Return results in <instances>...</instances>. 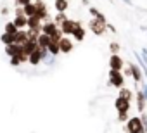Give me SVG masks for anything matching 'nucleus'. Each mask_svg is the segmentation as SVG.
<instances>
[{
	"label": "nucleus",
	"instance_id": "nucleus-1",
	"mask_svg": "<svg viewBox=\"0 0 147 133\" xmlns=\"http://www.w3.org/2000/svg\"><path fill=\"white\" fill-rule=\"evenodd\" d=\"M88 28H90V31H92L94 35L102 36V35H104V31H106V28H107L106 17H104V16H100V17H92V21H90Z\"/></svg>",
	"mask_w": 147,
	"mask_h": 133
},
{
	"label": "nucleus",
	"instance_id": "nucleus-2",
	"mask_svg": "<svg viewBox=\"0 0 147 133\" xmlns=\"http://www.w3.org/2000/svg\"><path fill=\"white\" fill-rule=\"evenodd\" d=\"M125 131L126 133H142L145 131L144 130V124H142V119L137 116V118H130L125 124Z\"/></svg>",
	"mask_w": 147,
	"mask_h": 133
},
{
	"label": "nucleus",
	"instance_id": "nucleus-3",
	"mask_svg": "<svg viewBox=\"0 0 147 133\" xmlns=\"http://www.w3.org/2000/svg\"><path fill=\"white\" fill-rule=\"evenodd\" d=\"M109 85L116 87V88H123L125 85V76L121 71H111L109 69Z\"/></svg>",
	"mask_w": 147,
	"mask_h": 133
},
{
	"label": "nucleus",
	"instance_id": "nucleus-4",
	"mask_svg": "<svg viewBox=\"0 0 147 133\" xmlns=\"http://www.w3.org/2000/svg\"><path fill=\"white\" fill-rule=\"evenodd\" d=\"M125 68V60L121 59L119 54H113L109 57V69L111 71H121Z\"/></svg>",
	"mask_w": 147,
	"mask_h": 133
},
{
	"label": "nucleus",
	"instance_id": "nucleus-5",
	"mask_svg": "<svg viewBox=\"0 0 147 133\" xmlns=\"http://www.w3.org/2000/svg\"><path fill=\"white\" fill-rule=\"evenodd\" d=\"M47 55V50H42V48H36L33 54H30V57H28V62L31 64V66H38L42 60H43V57Z\"/></svg>",
	"mask_w": 147,
	"mask_h": 133
},
{
	"label": "nucleus",
	"instance_id": "nucleus-6",
	"mask_svg": "<svg viewBox=\"0 0 147 133\" xmlns=\"http://www.w3.org/2000/svg\"><path fill=\"white\" fill-rule=\"evenodd\" d=\"M35 5H36V17L42 21H49L50 17H49V11H47V5L43 0L42 2H35Z\"/></svg>",
	"mask_w": 147,
	"mask_h": 133
},
{
	"label": "nucleus",
	"instance_id": "nucleus-7",
	"mask_svg": "<svg viewBox=\"0 0 147 133\" xmlns=\"http://www.w3.org/2000/svg\"><path fill=\"white\" fill-rule=\"evenodd\" d=\"M130 107H131V102H130V100H125V99H121V97H118V99L114 100V109H116L118 112H128Z\"/></svg>",
	"mask_w": 147,
	"mask_h": 133
},
{
	"label": "nucleus",
	"instance_id": "nucleus-8",
	"mask_svg": "<svg viewBox=\"0 0 147 133\" xmlns=\"http://www.w3.org/2000/svg\"><path fill=\"white\" fill-rule=\"evenodd\" d=\"M75 28H76V21H73V19H69V17H67V21H66L59 30H61V33H62L64 36H69V35H73Z\"/></svg>",
	"mask_w": 147,
	"mask_h": 133
},
{
	"label": "nucleus",
	"instance_id": "nucleus-9",
	"mask_svg": "<svg viewBox=\"0 0 147 133\" xmlns=\"http://www.w3.org/2000/svg\"><path fill=\"white\" fill-rule=\"evenodd\" d=\"M59 48H61L62 54H69L73 48H75V45H73V42H71L69 36H62L61 42H59Z\"/></svg>",
	"mask_w": 147,
	"mask_h": 133
},
{
	"label": "nucleus",
	"instance_id": "nucleus-10",
	"mask_svg": "<svg viewBox=\"0 0 147 133\" xmlns=\"http://www.w3.org/2000/svg\"><path fill=\"white\" fill-rule=\"evenodd\" d=\"M55 30H57V24L54 23V19H49V21L42 23V33H43V35L52 36V33H54Z\"/></svg>",
	"mask_w": 147,
	"mask_h": 133
},
{
	"label": "nucleus",
	"instance_id": "nucleus-11",
	"mask_svg": "<svg viewBox=\"0 0 147 133\" xmlns=\"http://www.w3.org/2000/svg\"><path fill=\"white\" fill-rule=\"evenodd\" d=\"M73 38H75L76 42H83L85 40V28L82 26V23L80 21H76V28H75V31H73V35H71Z\"/></svg>",
	"mask_w": 147,
	"mask_h": 133
},
{
	"label": "nucleus",
	"instance_id": "nucleus-12",
	"mask_svg": "<svg viewBox=\"0 0 147 133\" xmlns=\"http://www.w3.org/2000/svg\"><path fill=\"white\" fill-rule=\"evenodd\" d=\"M50 42H52L50 36H49V35H43V33H40L38 38H36V45H38V48H42V50H47V47H49Z\"/></svg>",
	"mask_w": 147,
	"mask_h": 133
},
{
	"label": "nucleus",
	"instance_id": "nucleus-13",
	"mask_svg": "<svg viewBox=\"0 0 147 133\" xmlns=\"http://www.w3.org/2000/svg\"><path fill=\"white\" fill-rule=\"evenodd\" d=\"M23 47V54L26 55V57H30V54H33L36 48H38V45H36V42H33V40H28L24 45H21Z\"/></svg>",
	"mask_w": 147,
	"mask_h": 133
},
{
	"label": "nucleus",
	"instance_id": "nucleus-14",
	"mask_svg": "<svg viewBox=\"0 0 147 133\" xmlns=\"http://www.w3.org/2000/svg\"><path fill=\"white\" fill-rule=\"evenodd\" d=\"M5 54H7L9 57L19 55V54H23V47H21V45H16V43H12V45H7V47H5Z\"/></svg>",
	"mask_w": 147,
	"mask_h": 133
},
{
	"label": "nucleus",
	"instance_id": "nucleus-15",
	"mask_svg": "<svg viewBox=\"0 0 147 133\" xmlns=\"http://www.w3.org/2000/svg\"><path fill=\"white\" fill-rule=\"evenodd\" d=\"M12 23L16 24L18 30H26L28 28V17L26 16H14V21Z\"/></svg>",
	"mask_w": 147,
	"mask_h": 133
},
{
	"label": "nucleus",
	"instance_id": "nucleus-16",
	"mask_svg": "<svg viewBox=\"0 0 147 133\" xmlns=\"http://www.w3.org/2000/svg\"><path fill=\"white\" fill-rule=\"evenodd\" d=\"M28 42V30H18L16 33V45H24Z\"/></svg>",
	"mask_w": 147,
	"mask_h": 133
},
{
	"label": "nucleus",
	"instance_id": "nucleus-17",
	"mask_svg": "<svg viewBox=\"0 0 147 133\" xmlns=\"http://www.w3.org/2000/svg\"><path fill=\"white\" fill-rule=\"evenodd\" d=\"M28 30H42V19H38L36 16L28 17Z\"/></svg>",
	"mask_w": 147,
	"mask_h": 133
},
{
	"label": "nucleus",
	"instance_id": "nucleus-18",
	"mask_svg": "<svg viewBox=\"0 0 147 133\" xmlns=\"http://www.w3.org/2000/svg\"><path fill=\"white\" fill-rule=\"evenodd\" d=\"M54 7L57 12H66L67 7H69V2L67 0H54Z\"/></svg>",
	"mask_w": 147,
	"mask_h": 133
},
{
	"label": "nucleus",
	"instance_id": "nucleus-19",
	"mask_svg": "<svg viewBox=\"0 0 147 133\" xmlns=\"http://www.w3.org/2000/svg\"><path fill=\"white\" fill-rule=\"evenodd\" d=\"M23 12H24L26 17H33V16H36V5H35V2L24 5V7H23Z\"/></svg>",
	"mask_w": 147,
	"mask_h": 133
},
{
	"label": "nucleus",
	"instance_id": "nucleus-20",
	"mask_svg": "<svg viewBox=\"0 0 147 133\" xmlns=\"http://www.w3.org/2000/svg\"><path fill=\"white\" fill-rule=\"evenodd\" d=\"M145 95H144V92H137V107H138V111L140 112H144V109H145Z\"/></svg>",
	"mask_w": 147,
	"mask_h": 133
},
{
	"label": "nucleus",
	"instance_id": "nucleus-21",
	"mask_svg": "<svg viewBox=\"0 0 147 133\" xmlns=\"http://www.w3.org/2000/svg\"><path fill=\"white\" fill-rule=\"evenodd\" d=\"M0 42H2L5 47H7V45H12V43L16 42V35H11V33H4L2 36H0Z\"/></svg>",
	"mask_w": 147,
	"mask_h": 133
},
{
	"label": "nucleus",
	"instance_id": "nucleus-22",
	"mask_svg": "<svg viewBox=\"0 0 147 133\" xmlns=\"http://www.w3.org/2000/svg\"><path fill=\"white\" fill-rule=\"evenodd\" d=\"M67 21V16H66V12H57L55 14V17H54V23L57 24V28H61L64 23Z\"/></svg>",
	"mask_w": 147,
	"mask_h": 133
},
{
	"label": "nucleus",
	"instance_id": "nucleus-23",
	"mask_svg": "<svg viewBox=\"0 0 147 133\" xmlns=\"http://www.w3.org/2000/svg\"><path fill=\"white\" fill-rule=\"evenodd\" d=\"M130 71H131V76H133V80L138 83V81L142 80V73H140V69L137 68L135 64H130Z\"/></svg>",
	"mask_w": 147,
	"mask_h": 133
},
{
	"label": "nucleus",
	"instance_id": "nucleus-24",
	"mask_svg": "<svg viewBox=\"0 0 147 133\" xmlns=\"http://www.w3.org/2000/svg\"><path fill=\"white\" fill-rule=\"evenodd\" d=\"M47 52H49L50 55H57V54H61L59 43H55V42H50V43H49V47H47Z\"/></svg>",
	"mask_w": 147,
	"mask_h": 133
},
{
	"label": "nucleus",
	"instance_id": "nucleus-25",
	"mask_svg": "<svg viewBox=\"0 0 147 133\" xmlns=\"http://www.w3.org/2000/svg\"><path fill=\"white\" fill-rule=\"evenodd\" d=\"M4 33L16 35V33H18V28H16V24H14L12 21H7V23H5V26H4Z\"/></svg>",
	"mask_w": 147,
	"mask_h": 133
},
{
	"label": "nucleus",
	"instance_id": "nucleus-26",
	"mask_svg": "<svg viewBox=\"0 0 147 133\" xmlns=\"http://www.w3.org/2000/svg\"><path fill=\"white\" fill-rule=\"evenodd\" d=\"M118 97H121V99H125V100H130V102H131L133 93H131V90H128V88H119V95H118Z\"/></svg>",
	"mask_w": 147,
	"mask_h": 133
},
{
	"label": "nucleus",
	"instance_id": "nucleus-27",
	"mask_svg": "<svg viewBox=\"0 0 147 133\" xmlns=\"http://www.w3.org/2000/svg\"><path fill=\"white\" fill-rule=\"evenodd\" d=\"M62 36H64V35H62V33H61V30L57 28V30H55V31L52 33V36H50V40H52V42H55V43H59Z\"/></svg>",
	"mask_w": 147,
	"mask_h": 133
},
{
	"label": "nucleus",
	"instance_id": "nucleus-28",
	"mask_svg": "<svg viewBox=\"0 0 147 133\" xmlns=\"http://www.w3.org/2000/svg\"><path fill=\"white\" fill-rule=\"evenodd\" d=\"M109 50H111V55H113V54H118V52L121 50V48H119V43H116V42H113V43L109 45Z\"/></svg>",
	"mask_w": 147,
	"mask_h": 133
},
{
	"label": "nucleus",
	"instance_id": "nucleus-29",
	"mask_svg": "<svg viewBox=\"0 0 147 133\" xmlns=\"http://www.w3.org/2000/svg\"><path fill=\"white\" fill-rule=\"evenodd\" d=\"M118 119H119L121 123H126V121L130 119V116H128V112H118Z\"/></svg>",
	"mask_w": 147,
	"mask_h": 133
},
{
	"label": "nucleus",
	"instance_id": "nucleus-30",
	"mask_svg": "<svg viewBox=\"0 0 147 133\" xmlns=\"http://www.w3.org/2000/svg\"><path fill=\"white\" fill-rule=\"evenodd\" d=\"M33 0H14V4L18 5V7H24V5H28V4H31Z\"/></svg>",
	"mask_w": 147,
	"mask_h": 133
},
{
	"label": "nucleus",
	"instance_id": "nucleus-31",
	"mask_svg": "<svg viewBox=\"0 0 147 133\" xmlns=\"http://www.w3.org/2000/svg\"><path fill=\"white\" fill-rule=\"evenodd\" d=\"M23 62H21V59L18 57V55H14V57H11V66H16V68H18V66H21Z\"/></svg>",
	"mask_w": 147,
	"mask_h": 133
},
{
	"label": "nucleus",
	"instance_id": "nucleus-32",
	"mask_svg": "<svg viewBox=\"0 0 147 133\" xmlns=\"http://www.w3.org/2000/svg\"><path fill=\"white\" fill-rule=\"evenodd\" d=\"M90 14H92V17H100L102 14L97 11V9H94V7H90Z\"/></svg>",
	"mask_w": 147,
	"mask_h": 133
},
{
	"label": "nucleus",
	"instance_id": "nucleus-33",
	"mask_svg": "<svg viewBox=\"0 0 147 133\" xmlns=\"http://www.w3.org/2000/svg\"><path fill=\"white\" fill-rule=\"evenodd\" d=\"M14 14H16V16H24L23 7H16V9H14Z\"/></svg>",
	"mask_w": 147,
	"mask_h": 133
},
{
	"label": "nucleus",
	"instance_id": "nucleus-34",
	"mask_svg": "<svg viewBox=\"0 0 147 133\" xmlns=\"http://www.w3.org/2000/svg\"><path fill=\"white\" fill-rule=\"evenodd\" d=\"M33 2H42V0H33Z\"/></svg>",
	"mask_w": 147,
	"mask_h": 133
},
{
	"label": "nucleus",
	"instance_id": "nucleus-35",
	"mask_svg": "<svg viewBox=\"0 0 147 133\" xmlns=\"http://www.w3.org/2000/svg\"><path fill=\"white\" fill-rule=\"evenodd\" d=\"M142 133H147V131H142Z\"/></svg>",
	"mask_w": 147,
	"mask_h": 133
}]
</instances>
